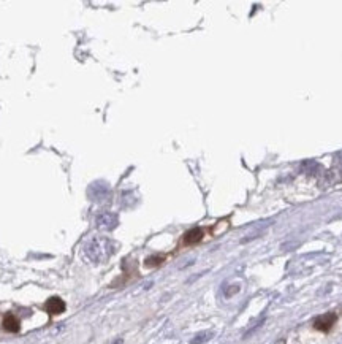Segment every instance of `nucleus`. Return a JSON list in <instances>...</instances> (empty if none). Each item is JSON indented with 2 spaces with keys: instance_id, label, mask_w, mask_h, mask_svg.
Here are the masks:
<instances>
[{
  "instance_id": "f257e3e1",
  "label": "nucleus",
  "mask_w": 342,
  "mask_h": 344,
  "mask_svg": "<svg viewBox=\"0 0 342 344\" xmlns=\"http://www.w3.org/2000/svg\"><path fill=\"white\" fill-rule=\"evenodd\" d=\"M114 251H116V244L105 236H95L89 239L84 246L86 257L92 263H105L114 254Z\"/></svg>"
},
{
  "instance_id": "f03ea898",
  "label": "nucleus",
  "mask_w": 342,
  "mask_h": 344,
  "mask_svg": "<svg viewBox=\"0 0 342 344\" xmlns=\"http://www.w3.org/2000/svg\"><path fill=\"white\" fill-rule=\"evenodd\" d=\"M117 226V218L113 213H102L97 218V227L100 230H113Z\"/></svg>"
},
{
  "instance_id": "7ed1b4c3",
  "label": "nucleus",
  "mask_w": 342,
  "mask_h": 344,
  "mask_svg": "<svg viewBox=\"0 0 342 344\" xmlns=\"http://www.w3.org/2000/svg\"><path fill=\"white\" fill-rule=\"evenodd\" d=\"M336 322V314H333V313H328V314H323L320 316L319 319L315 321V329L317 330H320V332H328L333 325H335Z\"/></svg>"
},
{
  "instance_id": "20e7f679",
  "label": "nucleus",
  "mask_w": 342,
  "mask_h": 344,
  "mask_svg": "<svg viewBox=\"0 0 342 344\" xmlns=\"http://www.w3.org/2000/svg\"><path fill=\"white\" fill-rule=\"evenodd\" d=\"M45 309H46L51 316L62 314L63 311H65V303H63V300L59 298V297H53V298H50V300L46 301Z\"/></svg>"
},
{
  "instance_id": "39448f33",
  "label": "nucleus",
  "mask_w": 342,
  "mask_h": 344,
  "mask_svg": "<svg viewBox=\"0 0 342 344\" xmlns=\"http://www.w3.org/2000/svg\"><path fill=\"white\" fill-rule=\"evenodd\" d=\"M2 325H3V329H5L6 332H11V333L19 332V329H21L19 319L16 317L14 314H6V316L3 317Z\"/></svg>"
},
{
  "instance_id": "423d86ee",
  "label": "nucleus",
  "mask_w": 342,
  "mask_h": 344,
  "mask_svg": "<svg viewBox=\"0 0 342 344\" xmlns=\"http://www.w3.org/2000/svg\"><path fill=\"white\" fill-rule=\"evenodd\" d=\"M203 238V230L201 229H192L184 235V244L190 246V244H197L201 241Z\"/></svg>"
},
{
  "instance_id": "0eeeda50",
  "label": "nucleus",
  "mask_w": 342,
  "mask_h": 344,
  "mask_svg": "<svg viewBox=\"0 0 342 344\" xmlns=\"http://www.w3.org/2000/svg\"><path fill=\"white\" fill-rule=\"evenodd\" d=\"M211 338H213V333H211V332H203V333L197 335V337H195V338L192 340L190 344H203V343L209 341Z\"/></svg>"
},
{
  "instance_id": "6e6552de",
  "label": "nucleus",
  "mask_w": 342,
  "mask_h": 344,
  "mask_svg": "<svg viewBox=\"0 0 342 344\" xmlns=\"http://www.w3.org/2000/svg\"><path fill=\"white\" fill-rule=\"evenodd\" d=\"M162 260H164V257H149L148 260H146V265H148V267H157Z\"/></svg>"
},
{
  "instance_id": "1a4fd4ad",
  "label": "nucleus",
  "mask_w": 342,
  "mask_h": 344,
  "mask_svg": "<svg viewBox=\"0 0 342 344\" xmlns=\"http://www.w3.org/2000/svg\"><path fill=\"white\" fill-rule=\"evenodd\" d=\"M114 344H122V340H117V343H114Z\"/></svg>"
},
{
  "instance_id": "9d476101",
  "label": "nucleus",
  "mask_w": 342,
  "mask_h": 344,
  "mask_svg": "<svg viewBox=\"0 0 342 344\" xmlns=\"http://www.w3.org/2000/svg\"><path fill=\"white\" fill-rule=\"evenodd\" d=\"M339 344H342V340H341V341H339Z\"/></svg>"
}]
</instances>
